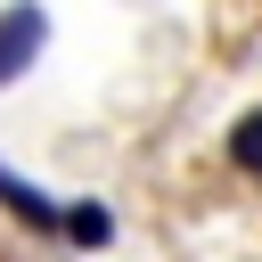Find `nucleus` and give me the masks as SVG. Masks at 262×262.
<instances>
[{
    "instance_id": "4",
    "label": "nucleus",
    "mask_w": 262,
    "mask_h": 262,
    "mask_svg": "<svg viewBox=\"0 0 262 262\" xmlns=\"http://www.w3.org/2000/svg\"><path fill=\"white\" fill-rule=\"evenodd\" d=\"M66 237H74V246H106V237H115V221H106L98 205H74V213H66Z\"/></svg>"
},
{
    "instance_id": "3",
    "label": "nucleus",
    "mask_w": 262,
    "mask_h": 262,
    "mask_svg": "<svg viewBox=\"0 0 262 262\" xmlns=\"http://www.w3.org/2000/svg\"><path fill=\"white\" fill-rule=\"evenodd\" d=\"M229 164H237V172H262V106L237 115V131H229Z\"/></svg>"
},
{
    "instance_id": "1",
    "label": "nucleus",
    "mask_w": 262,
    "mask_h": 262,
    "mask_svg": "<svg viewBox=\"0 0 262 262\" xmlns=\"http://www.w3.org/2000/svg\"><path fill=\"white\" fill-rule=\"evenodd\" d=\"M41 41H49V16H41V8H8V16H0V82H16V74L41 57Z\"/></svg>"
},
{
    "instance_id": "2",
    "label": "nucleus",
    "mask_w": 262,
    "mask_h": 262,
    "mask_svg": "<svg viewBox=\"0 0 262 262\" xmlns=\"http://www.w3.org/2000/svg\"><path fill=\"white\" fill-rule=\"evenodd\" d=\"M0 205H8V213H16L25 229H41V237H49V229H66V205H49L41 188H25L16 172H0Z\"/></svg>"
}]
</instances>
